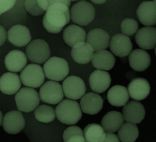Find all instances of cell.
Listing matches in <instances>:
<instances>
[{"label": "cell", "instance_id": "cell-7", "mask_svg": "<svg viewBox=\"0 0 156 142\" xmlns=\"http://www.w3.org/2000/svg\"><path fill=\"white\" fill-rule=\"evenodd\" d=\"M20 78L24 86L36 88L40 87L44 84L45 75L40 65L32 63L27 65L22 70Z\"/></svg>", "mask_w": 156, "mask_h": 142}, {"label": "cell", "instance_id": "cell-3", "mask_svg": "<svg viewBox=\"0 0 156 142\" xmlns=\"http://www.w3.org/2000/svg\"><path fill=\"white\" fill-rule=\"evenodd\" d=\"M43 71L47 79L58 81H63L68 76L69 68L65 59L53 57L44 64Z\"/></svg>", "mask_w": 156, "mask_h": 142}, {"label": "cell", "instance_id": "cell-21", "mask_svg": "<svg viewBox=\"0 0 156 142\" xmlns=\"http://www.w3.org/2000/svg\"><path fill=\"white\" fill-rule=\"evenodd\" d=\"M129 66L134 71L142 72L146 71L150 66L151 58L147 51L141 49H136L129 54Z\"/></svg>", "mask_w": 156, "mask_h": 142}, {"label": "cell", "instance_id": "cell-20", "mask_svg": "<svg viewBox=\"0 0 156 142\" xmlns=\"http://www.w3.org/2000/svg\"><path fill=\"white\" fill-rule=\"evenodd\" d=\"M5 64L6 69L10 72L16 73L22 71L26 66L27 62V56L21 51H11L6 55Z\"/></svg>", "mask_w": 156, "mask_h": 142}, {"label": "cell", "instance_id": "cell-19", "mask_svg": "<svg viewBox=\"0 0 156 142\" xmlns=\"http://www.w3.org/2000/svg\"><path fill=\"white\" fill-rule=\"evenodd\" d=\"M110 40L109 34L101 28L93 29L86 35V42L92 47L94 52L108 48Z\"/></svg>", "mask_w": 156, "mask_h": 142}, {"label": "cell", "instance_id": "cell-33", "mask_svg": "<svg viewBox=\"0 0 156 142\" xmlns=\"http://www.w3.org/2000/svg\"><path fill=\"white\" fill-rule=\"evenodd\" d=\"M76 135L83 136V130L80 127L77 126H72L69 127L64 131L63 138L64 142H66L71 137Z\"/></svg>", "mask_w": 156, "mask_h": 142}, {"label": "cell", "instance_id": "cell-9", "mask_svg": "<svg viewBox=\"0 0 156 142\" xmlns=\"http://www.w3.org/2000/svg\"><path fill=\"white\" fill-rule=\"evenodd\" d=\"M62 87L66 97L73 100L81 98L86 91L84 81L74 76H69L64 80Z\"/></svg>", "mask_w": 156, "mask_h": 142}, {"label": "cell", "instance_id": "cell-8", "mask_svg": "<svg viewBox=\"0 0 156 142\" xmlns=\"http://www.w3.org/2000/svg\"><path fill=\"white\" fill-rule=\"evenodd\" d=\"M64 95L62 86L52 81H47L43 84L39 93L41 101L52 104L60 103L63 100Z\"/></svg>", "mask_w": 156, "mask_h": 142}, {"label": "cell", "instance_id": "cell-10", "mask_svg": "<svg viewBox=\"0 0 156 142\" xmlns=\"http://www.w3.org/2000/svg\"><path fill=\"white\" fill-rule=\"evenodd\" d=\"M2 126L4 131L10 134H16L24 128L25 121L20 111L13 110L7 112L3 117Z\"/></svg>", "mask_w": 156, "mask_h": 142}, {"label": "cell", "instance_id": "cell-25", "mask_svg": "<svg viewBox=\"0 0 156 142\" xmlns=\"http://www.w3.org/2000/svg\"><path fill=\"white\" fill-rule=\"evenodd\" d=\"M122 114L112 111L108 112L102 119L101 127L106 133H115L124 123Z\"/></svg>", "mask_w": 156, "mask_h": 142}, {"label": "cell", "instance_id": "cell-18", "mask_svg": "<svg viewBox=\"0 0 156 142\" xmlns=\"http://www.w3.org/2000/svg\"><path fill=\"white\" fill-rule=\"evenodd\" d=\"M89 82L93 92L101 94L105 92L110 87L111 77L107 71L97 70L90 75Z\"/></svg>", "mask_w": 156, "mask_h": 142}, {"label": "cell", "instance_id": "cell-6", "mask_svg": "<svg viewBox=\"0 0 156 142\" xmlns=\"http://www.w3.org/2000/svg\"><path fill=\"white\" fill-rule=\"evenodd\" d=\"M26 52L30 61L37 64L45 63L51 54L48 44L42 39H36L31 41L26 47Z\"/></svg>", "mask_w": 156, "mask_h": 142}, {"label": "cell", "instance_id": "cell-15", "mask_svg": "<svg viewBox=\"0 0 156 142\" xmlns=\"http://www.w3.org/2000/svg\"><path fill=\"white\" fill-rule=\"evenodd\" d=\"M136 14L143 25L149 27L156 25V1L143 2L137 8Z\"/></svg>", "mask_w": 156, "mask_h": 142}, {"label": "cell", "instance_id": "cell-13", "mask_svg": "<svg viewBox=\"0 0 156 142\" xmlns=\"http://www.w3.org/2000/svg\"><path fill=\"white\" fill-rule=\"evenodd\" d=\"M7 38L14 46H26L30 42L32 37L29 29L26 26L17 24L13 25L7 32Z\"/></svg>", "mask_w": 156, "mask_h": 142}, {"label": "cell", "instance_id": "cell-14", "mask_svg": "<svg viewBox=\"0 0 156 142\" xmlns=\"http://www.w3.org/2000/svg\"><path fill=\"white\" fill-rule=\"evenodd\" d=\"M150 89V84L147 79L137 78L131 80L127 89L131 98L136 101H142L148 96Z\"/></svg>", "mask_w": 156, "mask_h": 142}, {"label": "cell", "instance_id": "cell-12", "mask_svg": "<svg viewBox=\"0 0 156 142\" xmlns=\"http://www.w3.org/2000/svg\"><path fill=\"white\" fill-rule=\"evenodd\" d=\"M123 116L124 120L129 123H140L145 117L146 111L143 104L139 101L128 102L123 107Z\"/></svg>", "mask_w": 156, "mask_h": 142}, {"label": "cell", "instance_id": "cell-29", "mask_svg": "<svg viewBox=\"0 0 156 142\" xmlns=\"http://www.w3.org/2000/svg\"><path fill=\"white\" fill-rule=\"evenodd\" d=\"M118 135L122 142H134L139 137L138 128L135 124L125 122L118 130Z\"/></svg>", "mask_w": 156, "mask_h": 142}, {"label": "cell", "instance_id": "cell-41", "mask_svg": "<svg viewBox=\"0 0 156 142\" xmlns=\"http://www.w3.org/2000/svg\"><path fill=\"white\" fill-rule=\"evenodd\" d=\"M1 16H0V17H1Z\"/></svg>", "mask_w": 156, "mask_h": 142}, {"label": "cell", "instance_id": "cell-22", "mask_svg": "<svg viewBox=\"0 0 156 142\" xmlns=\"http://www.w3.org/2000/svg\"><path fill=\"white\" fill-rule=\"evenodd\" d=\"M21 85L20 78L15 73L9 72L0 77V91L4 94H16L20 89Z\"/></svg>", "mask_w": 156, "mask_h": 142}, {"label": "cell", "instance_id": "cell-23", "mask_svg": "<svg viewBox=\"0 0 156 142\" xmlns=\"http://www.w3.org/2000/svg\"><path fill=\"white\" fill-rule=\"evenodd\" d=\"M92 47L85 42H79L72 47L71 56L75 62L85 64L90 62L94 53Z\"/></svg>", "mask_w": 156, "mask_h": 142}, {"label": "cell", "instance_id": "cell-17", "mask_svg": "<svg viewBox=\"0 0 156 142\" xmlns=\"http://www.w3.org/2000/svg\"><path fill=\"white\" fill-rule=\"evenodd\" d=\"M135 39L137 45L143 50L153 49L156 44V28L149 26L141 28L136 32Z\"/></svg>", "mask_w": 156, "mask_h": 142}, {"label": "cell", "instance_id": "cell-4", "mask_svg": "<svg viewBox=\"0 0 156 142\" xmlns=\"http://www.w3.org/2000/svg\"><path fill=\"white\" fill-rule=\"evenodd\" d=\"M70 17L73 22L80 26H86L93 21L96 16L94 6L89 2L81 1L72 6Z\"/></svg>", "mask_w": 156, "mask_h": 142}, {"label": "cell", "instance_id": "cell-5", "mask_svg": "<svg viewBox=\"0 0 156 142\" xmlns=\"http://www.w3.org/2000/svg\"><path fill=\"white\" fill-rule=\"evenodd\" d=\"M15 99L18 110L24 112L35 110L40 102L38 93L33 88L27 87L20 89L16 93Z\"/></svg>", "mask_w": 156, "mask_h": 142}, {"label": "cell", "instance_id": "cell-35", "mask_svg": "<svg viewBox=\"0 0 156 142\" xmlns=\"http://www.w3.org/2000/svg\"><path fill=\"white\" fill-rule=\"evenodd\" d=\"M7 38V32L3 25L0 24V47L4 45Z\"/></svg>", "mask_w": 156, "mask_h": 142}, {"label": "cell", "instance_id": "cell-11", "mask_svg": "<svg viewBox=\"0 0 156 142\" xmlns=\"http://www.w3.org/2000/svg\"><path fill=\"white\" fill-rule=\"evenodd\" d=\"M109 46L112 53L121 58L128 56L133 50L131 39L122 34L113 36L110 40Z\"/></svg>", "mask_w": 156, "mask_h": 142}, {"label": "cell", "instance_id": "cell-24", "mask_svg": "<svg viewBox=\"0 0 156 142\" xmlns=\"http://www.w3.org/2000/svg\"><path fill=\"white\" fill-rule=\"evenodd\" d=\"M91 62L93 66L96 69L108 71L114 67L115 58L108 50L98 51L94 53Z\"/></svg>", "mask_w": 156, "mask_h": 142}, {"label": "cell", "instance_id": "cell-40", "mask_svg": "<svg viewBox=\"0 0 156 142\" xmlns=\"http://www.w3.org/2000/svg\"><path fill=\"white\" fill-rule=\"evenodd\" d=\"M128 59L125 58V57H123L121 58V61L123 63H126L127 62Z\"/></svg>", "mask_w": 156, "mask_h": 142}, {"label": "cell", "instance_id": "cell-36", "mask_svg": "<svg viewBox=\"0 0 156 142\" xmlns=\"http://www.w3.org/2000/svg\"><path fill=\"white\" fill-rule=\"evenodd\" d=\"M103 142H120L117 135L112 133H106V138Z\"/></svg>", "mask_w": 156, "mask_h": 142}, {"label": "cell", "instance_id": "cell-31", "mask_svg": "<svg viewBox=\"0 0 156 142\" xmlns=\"http://www.w3.org/2000/svg\"><path fill=\"white\" fill-rule=\"evenodd\" d=\"M120 27L122 34L128 37L136 33L139 26L137 21L134 19L126 18L121 22Z\"/></svg>", "mask_w": 156, "mask_h": 142}, {"label": "cell", "instance_id": "cell-27", "mask_svg": "<svg viewBox=\"0 0 156 142\" xmlns=\"http://www.w3.org/2000/svg\"><path fill=\"white\" fill-rule=\"evenodd\" d=\"M86 35V31L82 27L72 25L64 30L63 39L66 44L72 48L79 42H85Z\"/></svg>", "mask_w": 156, "mask_h": 142}, {"label": "cell", "instance_id": "cell-39", "mask_svg": "<svg viewBox=\"0 0 156 142\" xmlns=\"http://www.w3.org/2000/svg\"><path fill=\"white\" fill-rule=\"evenodd\" d=\"M3 114L2 112L0 111V127L2 125L3 121Z\"/></svg>", "mask_w": 156, "mask_h": 142}, {"label": "cell", "instance_id": "cell-32", "mask_svg": "<svg viewBox=\"0 0 156 142\" xmlns=\"http://www.w3.org/2000/svg\"><path fill=\"white\" fill-rule=\"evenodd\" d=\"M24 5L26 10L32 16L41 15L46 12L39 6L37 1L26 0Z\"/></svg>", "mask_w": 156, "mask_h": 142}, {"label": "cell", "instance_id": "cell-38", "mask_svg": "<svg viewBox=\"0 0 156 142\" xmlns=\"http://www.w3.org/2000/svg\"><path fill=\"white\" fill-rule=\"evenodd\" d=\"M91 1L95 4L101 5L104 4V3L106 2V1H103V0H102V1L95 0L94 1V0H93V1Z\"/></svg>", "mask_w": 156, "mask_h": 142}, {"label": "cell", "instance_id": "cell-34", "mask_svg": "<svg viewBox=\"0 0 156 142\" xmlns=\"http://www.w3.org/2000/svg\"><path fill=\"white\" fill-rule=\"evenodd\" d=\"M16 3L15 0H0V16L12 9Z\"/></svg>", "mask_w": 156, "mask_h": 142}, {"label": "cell", "instance_id": "cell-2", "mask_svg": "<svg viewBox=\"0 0 156 142\" xmlns=\"http://www.w3.org/2000/svg\"><path fill=\"white\" fill-rule=\"evenodd\" d=\"M55 112L59 121L68 125L76 124L83 115L79 104L69 99L62 101L56 107Z\"/></svg>", "mask_w": 156, "mask_h": 142}, {"label": "cell", "instance_id": "cell-30", "mask_svg": "<svg viewBox=\"0 0 156 142\" xmlns=\"http://www.w3.org/2000/svg\"><path fill=\"white\" fill-rule=\"evenodd\" d=\"M34 115L38 121L45 123L52 122L56 117L55 109L45 104L38 106L34 111Z\"/></svg>", "mask_w": 156, "mask_h": 142}, {"label": "cell", "instance_id": "cell-28", "mask_svg": "<svg viewBox=\"0 0 156 142\" xmlns=\"http://www.w3.org/2000/svg\"><path fill=\"white\" fill-rule=\"evenodd\" d=\"M83 136L87 142H103L106 138V132L97 124H90L85 127Z\"/></svg>", "mask_w": 156, "mask_h": 142}, {"label": "cell", "instance_id": "cell-26", "mask_svg": "<svg viewBox=\"0 0 156 142\" xmlns=\"http://www.w3.org/2000/svg\"><path fill=\"white\" fill-rule=\"evenodd\" d=\"M107 99L110 104L114 107L124 106L129 99L127 88L119 85L113 86L108 91Z\"/></svg>", "mask_w": 156, "mask_h": 142}, {"label": "cell", "instance_id": "cell-1", "mask_svg": "<svg viewBox=\"0 0 156 142\" xmlns=\"http://www.w3.org/2000/svg\"><path fill=\"white\" fill-rule=\"evenodd\" d=\"M52 4L46 11L43 19L44 28L51 33L60 32L69 22L70 1L51 0Z\"/></svg>", "mask_w": 156, "mask_h": 142}, {"label": "cell", "instance_id": "cell-16", "mask_svg": "<svg viewBox=\"0 0 156 142\" xmlns=\"http://www.w3.org/2000/svg\"><path fill=\"white\" fill-rule=\"evenodd\" d=\"M80 104L83 113L94 115L98 114L102 109L103 101L99 94L90 92L85 94L81 97Z\"/></svg>", "mask_w": 156, "mask_h": 142}, {"label": "cell", "instance_id": "cell-37", "mask_svg": "<svg viewBox=\"0 0 156 142\" xmlns=\"http://www.w3.org/2000/svg\"><path fill=\"white\" fill-rule=\"evenodd\" d=\"M66 142H87L85 141L84 136L76 135L72 136Z\"/></svg>", "mask_w": 156, "mask_h": 142}]
</instances>
